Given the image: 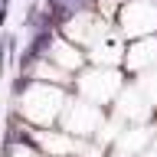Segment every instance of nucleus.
I'll return each instance as SVG.
<instances>
[{
  "label": "nucleus",
  "mask_w": 157,
  "mask_h": 157,
  "mask_svg": "<svg viewBox=\"0 0 157 157\" xmlns=\"http://www.w3.org/2000/svg\"><path fill=\"white\" fill-rule=\"evenodd\" d=\"M52 33H56L52 26H36V29H33L29 46L20 52V75H29V72L36 69V62L46 56V46L52 43Z\"/></svg>",
  "instance_id": "nucleus-1"
},
{
  "label": "nucleus",
  "mask_w": 157,
  "mask_h": 157,
  "mask_svg": "<svg viewBox=\"0 0 157 157\" xmlns=\"http://www.w3.org/2000/svg\"><path fill=\"white\" fill-rule=\"evenodd\" d=\"M26 85H29V75H20L17 82H13V95H23V92H26Z\"/></svg>",
  "instance_id": "nucleus-2"
}]
</instances>
